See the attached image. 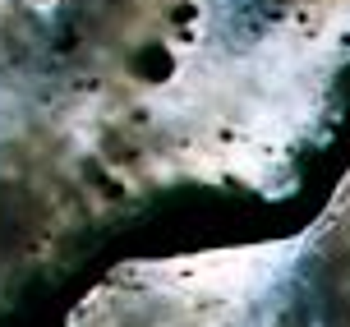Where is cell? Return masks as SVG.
Masks as SVG:
<instances>
[{
  "label": "cell",
  "instance_id": "6da1fadb",
  "mask_svg": "<svg viewBox=\"0 0 350 327\" xmlns=\"http://www.w3.org/2000/svg\"><path fill=\"white\" fill-rule=\"evenodd\" d=\"M291 327H350V263H336L323 272V286L309 291Z\"/></svg>",
  "mask_w": 350,
  "mask_h": 327
}]
</instances>
